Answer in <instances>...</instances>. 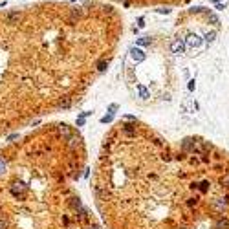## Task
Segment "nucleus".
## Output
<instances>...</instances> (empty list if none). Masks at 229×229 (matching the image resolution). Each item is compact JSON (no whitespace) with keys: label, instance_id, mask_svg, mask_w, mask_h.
Wrapping results in <instances>:
<instances>
[{"label":"nucleus","instance_id":"obj_1","mask_svg":"<svg viewBox=\"0 0 229 229\" xmlns=\"http://www.w3.org/2000/svg\"><path fill=\"white\" fill-rule=\"evenodd\" d=\"M121 35V15L101 2L0 11V137L81 103Z\"/></svg>","mask_w":229,"mask_h":229},{"label":"nucleus","instance_id":"obj_2","mask_svg":"<svg viewBox=\"0 0 229 229\" xmlns=\"http://www.w3.org/2000/svg\"><path fill=\"white\" fill-rule=\"evenodd\" d=\"M209 141L172 143L136 119L103 136L90 189L105 229H196L207 218Z\"/></svg>","mask_w":229,"mask_h":229},{"label":"nucleus","instance_id":"obj_3","mask_svg":"<svg viewBox=\"0 0 229 229\" xmlns=\"http://www.w3.org/2000/svg\"><path fill=\"white\" fill-rule=\"evenodd\" d=\"M86 159L81 132L62 121L0 145V229H105L77 187Z\"/></svg>","mask_w":229,"mask_h":229},{"label":"nucleus","instance_id":"obj_4","mask_svg":"<svg viewBox=\"0 0 229 229\" xmlns=\"http://www.w3.org/2000/svg\"><path fill=\"white\" fill-rule=\"evenodd\" d=\"M207 225L229 229V154L209 143L207 150Z\"/></svg>","mask_w":229,"mask_h":229},{"label":"nucleus","instance_id":"obj_5","mask_svg":"<svg viewBox=\"0 0 229 229\" xmlns=\"http://www.w3.org/2000/svg\"><path fill=\"white\" fill-rule=\"evenodd\" d=\"M123 6H156V4H187L189 0H114Z\"/></svg>","mask_w":229,"mask_h":229}]
</instances>
